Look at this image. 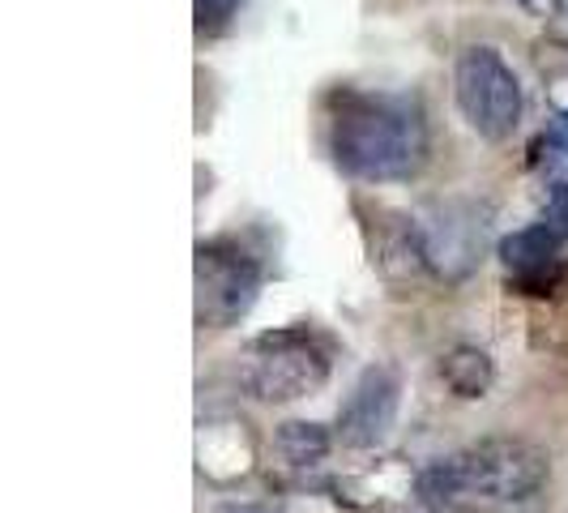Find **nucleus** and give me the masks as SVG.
Segmentation results:
<instances>
[{"label":"nucleus","instance_id":"nucleus-1","mask_svg":"<svg viewBox=\"0 0 568 513\" xmlns=\"http://www.w3.org/2000/svg\"><path fill=\"white\" fill-rule=\"evenodd\" d=\"M329 154L351 180L394 184L427 163V124L415 99L342 90L329 112Z\"/></svg>","mask_w":568,"mask_h":513},{"label":"nucleus","instance_id":"nucleus-2","mask_svg":"<svg viewBox=\"0 0 568 513\" xmlns=\"http://www.w3.org/2000/svg\"><path fill=\"white\" fill-rule=\"evenodd\" d=\"M551 480L547 450L521 436H487L449 457H436L419 475V496L432 510H454L462 496H479L496 505H517L539 496Z\"/></svg>","mask_w":568,"mask_h":513},{"label":"nucleus","instance_id":"nucleus-3","mask_svg":"<svg viewBox=\"0 0 568 513\" xmlns=\"http://www.w3.org/2000/svg\"><path fill=\"white\" fill-rule=\"evenodd\" d=\"M329 342L308 325H286L248 342L240 360V385L256 402H300L329 381Z\"/></svg>","mask_w":568,"mask_h":513},{"label":"nucleus","instance_id":"nucleus-4","mask_svg":"<svg viewBox=\"0 0 568 513\" xmlns=\"http://www.w3.org/2000/svg\"><path fill=\"white\" fill-rule=\"evenodd\" d=\"M454 99L462 120L470 124V133H479L491 145L509 142L521 124V108H526L513 64L487 43H470L457 57Z\"/></svg>","mask_w":568,"mask_h":513},{"label":"nucleus","instance_id":"nucleus-5","mask_svg":"<svg viewBox=\"0 0 568 513\" xmlns=\"http://www.w3.org/2000/svg\"><path fill=\"white\" fill-rule=\"evenodd\" d=\"M265 283V270L244 244L235 240H201L193 256V286H197V325L231 330L253 313Z\"/></svg>","mask_w":568,"mask_h":513},{"label":"nucleus","instance_id":"nucleus-6","mask_svg":"<svg viewBox=\"0 0 568 513\" xmlns=\"http://www.w3.org/2000/svg\"><path fill=\"white\" fill-rule=\"evenodd\" d=\"M402 406V376L389 364H372L359 372L351 394L338 411V441L346 450H376L394 424Z\"/></svg>","mask_w":568,"mask_h":513},{"label":"nucleus","instance_id":"nucleus-7","mask_svg":"<svg viewBox=\"0 0 568 513\" xmlns=\"http://www.w3.org/2000/svg\"><path fill=\"white\" fill-rule=\"evenodd\" d=\"M565 249L568 240L560 231H551L547 223H535V228H521L500 240V265L509 270V279L526 295H547V286L560 279V265H565Z\"/></svg>","mask_w":568,"mask_h":513},{"label":"nucleus","instance_id":"nucleus-8","mask_svg":"<svg viewBox=\"0 0 568 513\" xmlns=\"http://www.w3.org/2000/svg\"><path fill=\"white\" fill-rule=\"evenodd\" d=\"M491 360L479 346H454L445 360H440V381L449 385L454 399H484L491 390Z\"/></svg>","mask_w":568,"mask_h":513},{"label":"nucleus","instance_id":"nucleus-9","mask_svg":"<svg viewBox=\"0 0 568 513\" xmlns=\"http://www.w3.org/2000/svg\"><path fill=\"white\" fill-rule=\"evenodd\" d=\"M278 450L291 466H313L321 457L334 450V436L321 424H304V420H291L278 428Z\"/></svg>","mask_w":568,"mask_h":513},{"label":"nucleus","instance_id":"nucleus-10","mask_svg":"<svg viewBox=\"0 0 568 513\" xmlns=\"http://www.w3.org/2000/svg\"><path fill=\"white\" fill-rule=\"evenodd\" d=\"M560 159H568V112H560L547 129H542L539 145H535V163H547V168H556Z\"/></svg>","mask_w":568,"mask_h":513},{"label":"nucleus","instance_id":"nucleus-11","mask_svg":"<svg viewBox=\"0 0 568 513\" xmlns=\"http://www.w3.org/2000/svg\"><path fill=\"white\" fill-rule=\"evenodd\" d=\"M244 9V0H193V13H197V30L205 34H219L223 27H231V18Z\"/></svg>","mask_w":568,"mask_h":513},{"label":"nucleus","instance_id":"nucleus-12","mask_svg":"<svg viewBox=\"0 0 568 513\" xmlns=\"http://www.w3.org/2000/svg\"><path fill=\"white\" fill-rule=\"evenodd\" d=\"M542 223L551 231H560L568 240V180H560V184H551V193H547V201H542Z\"/></svg>","mask_w":568,"mask_h":513},{"label":"nucleus","instance_id":"nucleus-13","mask_svg":"<svg viewBox=\"0 0 568 513\" xmlns=\"http://www.w3.org/2000/svg\"><path fill=\"white\" fill-rule=\"evenodd\" d=\"M513 4H521L526 13H547V9L556 4V0H513Z\"/></svg>","mask_w":568,"mask_h":513},{"label":"nucleus","instance_id":"nucleus-14","mask_svg":"<svg viewBox=\"0 0 568 513\" xmlns=\"http://www.w3.org/2000/svg\"><path fill=\"white\" fill-rule=\"evenodd\" d=\"M214 513H274V510H261V505H223V510Z\"/></svg>","mask_w":568,"mask_h":513}]
</instances>
